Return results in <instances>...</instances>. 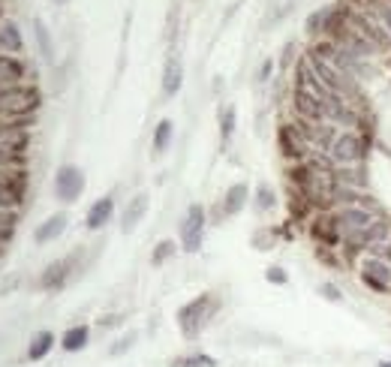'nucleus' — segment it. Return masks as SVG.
Instances as JSON below:
<instances>
[{
  "mask_svg": "<svg viewBox=\"0 0 391 367\" xmlns=\"http://www.w3.org/2000/svg\"><path fill=\"white\" fill-rule=\"evenodd\" d=\"M135 341H139V334H135V332H130V334H124V337H121V341H117V343L112 346V350H108V355H115V359H117V355H124V352H130V350H133V346H135Z\"/></svg>",
  "mask_w": 391,
  "mask_h": 367,
  "instance_id": "b1692460",
  "label": "nucleus"
},
{
  "mask_svg": "<svg viewBox=\"0 0 391 367\" xmlns=\"http://www.w3.org/2000/svg\"><path fill=\"white\" fill-rule=\"evenodd\" d=\"M340 223H338V214L334 217H319L313 223V238L316 241H322V244H328V247H334L340 241Z\"/></svg>",
  "mask_w": 391,
  "mask_h": 367,
  "instance_id": "ddd939ff",
  "label": "nucleus"
},
{
  "mask_svg": "<svg viewBox=\"0 0 391 367\" xmlns=\"http://www.w3.org/2000/svg\"><path fill=\"white\" fill-rule=\"evenodd\" d=\"M220 307L217 304L214 295H199L193 298L190 304H184L178 310V325L181 332H184V337H199L202 334V328L208 325V319L214 316V310Z\"/></svg>",
  "mask_w": 391,
  "mask_h": 367,
  "instance_id": "f257e3e1",
  "label": "nucleus"
},
{
  "mask_svg": "<svg viewBox=\"0 0 391 367\" xmlns=\"http://www.w3.org/2000/svg\"><path fill=\"white\" fill-rule=\"evenodd\" d=\"M277 145H280V151H283V157H289V160H307L310 157V145H307L301 127H292V124L280 127Z\"/></svg>",
  "mask_w": 391,
  "mask_h": 367,
  "instance_id": "20e7f679",
  "label": "nucleus"
},
{
  "mask_svg": "<svg viewBox=\"0 0 391 367\" xmlns=\"http://www.w3.org/2000/svg\"><path fill=\"white\" fill-rule=\"evenodd\" d=\"M376 367H391V359H385V361H376Z\"/></svg>",
  "mask_w": 391,
  "mask_h": 367,
  "instance_id": "473e14b6",
  "label": "nucleus"
},
{
  "mask_svg": "<svg viewBox=\"0 0 391 367\" xmlns=\"http://www.w3.org/2000/svg\"><path fill=\"white\" fill-rule=\"evenodd\" d=\"M265 280H268V283H280V286H283V283H286L289 277H286V271L280 268V265H274V268H268V271H265Z\"/></svg>",
  "mask_w": 391,
  "mask_h": 367,
  "instance_id": "c756f323",
  "label": "nucleus"
},
{
  "mask_svg": "<svg viewBox=\"0 0 391 367\" xmlns=\"http://www.w3.org/2000/svg\"><path fill=\"white\" fill-rule=\"evenodd\" d=\"M51 346H54V334L51 332H36L31 337V346H27V359H31V361H42L45 355L51 352Z\"/></svg>",
  "mask_w": 391,
  "mask_h": 367,
  "instance_id": "f3484780",
  "label": "nucleus"
},
{
  "mask_svg": "<svg viewBox=\"0 0 391 367\" xmlns=\"http://www.w3.org/2000/svg\"><path fill=\"white\" fill-rule=\"evenodd\" d=\"M181 85H184V67H181V60L172 54L166 60V70H163V94L166 97H175Z\"/></svg>",
  "mask_w": 391,
  "mask_h": 367,
  "instance_id": "9b49d317",
  "label": "nucleus"
},
{
  "mask_svg": "<svg viewBox=\"0 0 391 367\" xmlns=\"http://www.w3.org/2000/svg\"><path fill=\"white\" fill-rule=\"evenodd\" d=\"M0 49H3L6 54H9V51L18 54V51L24 49L22 33H18V27H15V24H3V27H0Z\"/></svg>",
  "mask_w": 391,
  "mask_h": 367,
  "instance_id": "aec40b11",
  "label": "nucleus"
},
{
  "mask_svg": "<svg viewBox=\"0 0 391 367\" xmlns=\"http://www.w3.org/2000/svg\"><path fill=\"white\" fill-rule=\"evenodd\" d=\"M36 40H40V45H42V54L51 60V40H49V31H45L42 22H36Z\"/></svg>",
  "mask_w": 391,
  "mask_h": 367,
  "instance_id": "bb28decb",
  "label": "nucleus"
},
{
  "mask_svg": "<svg viewBox=\"0 0 391 367\" xmlns=\"http://www.w3.org/2000/svg\"><path fill=\"white\" fill-rule=\"evenodd\" d=\"M232 130H235V108L226 106L223 112H220V136H223V142H229Z\"/></svg>",
  "mask_w": 391,
  "mask_h": 367,
  "instance_id": "5701e85b",
  "label": "nucleus"
},
{
  "mask_svg": "<svg viewBox=\"0 0 391 367\" xmlns=\"http://www.w3.org/2000/svg\"><path fill=\"white\" fill-rule=\"evenodd\" d=\"M15 220H18L15 208H0V229H13Z\"/></svg>",
  "mask_w": 391,
  "mask_h": 367,
  "instance_id": "c85d7f7f",
  "label": "nucleus"
},
{
  "mask_svg": "<svg viewBox=\"0 0 391 367\" xmlns=\"http://www.w3.org/2000/svg\"><path fill=\"white\" fill-rule=\"evenodd\" d=\"M172 367H217V359L214 355H205V352H196V355H184V359H178Z\"/></svg>",
  "mask_w": 391,
  "mask_h": 367,
  "instance_id": "4be33fe9",
  "label": "nucleus"
},
{
  "mask_svg": "<svg viewBox=\"0 0 391 367\" xmlns=\"http://www.w3.org/2000/svg\"><path fill=\"white\" fill-rule=\"evenodd\" d=\"M307 31L310 33H325V31H340V13L334 6H322L319 13L307 18Z\"/></svg>",
  "mask_w": 391,
  "mask_h": 367,
  "instance_id": "9d476101",
  "label": "nucleus"
},
{
  "mask_svg": "<svg viewBox=\"0 0 391 367\" xmlns=\"http://www.w3.org/2000/svg\"><path fill=\"white\" fill-rule=\"evenodd\" d=\"M112 211H115V199L112 196H103V199H97L94 205H90L88 211V229H103L108 220H112Z\"/></svg>",
  "mask_w": 391,
  "mask_h": 367,
  "instance_id": "4468645a",
  "label": "nucleus"
},
{
  "mask_svg": "<svg viewBox=\"0 0 391 367\" xmlns=\"http://www.w3.org/2000/svg\"><path fill=\"white\" fill-rule=\"evenodd\" d=\"M361 277L370 289L376 292H388L391 289V268L383 262V259H367L365 262V271H361Z\"/></svg>",
  "mask_w": 391,
  "mask_h": 367,
  "instance_id": "6e6552de",
  "label": "nucleus"
},
{
  "mask_svg": "<svg viewBox=\"0 0 391 367\" xmlns=\"http://www.w3.org/2000/svg\"><path fill=\"white\" fill-rule=\"evenodd\" d=\"M247 196H250V187L247 184H235V187H229V193H226V199H223V211L226 214H238V211L247 205Z\"/></svg>",
  "mask_w": 391,
  "mask_h": 367,
  "instance_id": "6ab92c4d",
  "label": "nucleus"
},
{
  "mask_svg": "<svg viewBox=\"0 0 391 367\" xmlns=\"http://www.w3.org/2000/svg\"><path fill=\"white\" fill-rule=\"evenodd\" d=\"M63 229H67V214H54V217L45 220L40 229H36V241H40V244H49V241H54L58 235H63Z\"/></svg>",
  "mask_w": 391,
  "mask_h": 367,
  "instance_id": "a211bd4d",
  "label": "nucleus"
},
{
  "mask_svg": "<svg viewBox=\"0 0 391 367\" xmlns=\"http://www.w3.org/2000/svg\"><path fill=\"white\" fill-rule=\"evenodd\" d=\"M24 187L27 181L22 169H0V208H18Z\"/></svg>",
  "mask_w": 391,
  "mask_h": 367,
  "instance_id": "7ed1b4c3",
  "label": "nucleus"
},
{
  "mask_svg": "<svg viewBox=\"0 0 391 367\" xmlns=\"http://www.w3.org/2000/svg\"><path fill=\"white\" fill-rule=\"evenodd\" d=\"M172 130H175V124H172V121H160L157 124V130H153V154H163L169 148Z\"/></svg>",
  "mask_w": 391,
  "mask_h": 367,
  "instance_id": "412c9836",
  "label": "nucleus"
},
{
  "mask_svg": "<svg viewBox=\"0 0 391 367\" xmlns=\"http://www.w3.org/2000/svg\"><path fill=\"white\" fill-rule=\"evenodd\" d=\"M379 15H383L385 27H388V31H391V6H379Z\"/></svg>",
  "mask_w": 391,
  "mask_h": 367,
  "instance_id": "7c9ffc66",
  "label": "nucleus"
},
{
  "mask_svg": "<svg viewBox=\"0 0 391 367\" xmlns=\"http://www.w3.org/2000/svg\"><path fill=\"white\" fill-rule=\"evenodd\" d=\"M328 157L334 163H340V166H352V163H358L361 157H365V142H361L356 133H340L338 142L331 145Z\"/></svg>",
  "mask_w": 391,
  "mask_h": 367,
  "instance_id": "39448f33",
  "label": "nucleus"
},
{
  "mask_svg": "<svg viewBox=\"0 0 391 367\" xmlns=\"http://www.w3.org/2000/svg\"><path fill=\"white\" fill-rule=\"evenodd\" d=\"M202 241H205V208L190 205L184 223H181V247H184L187 253H199Z\"/></svg>",
  "mask_w": 391,
  "mask_h": 367,
  "instance_id": "f03ea898",
  "label": "nucleus"
},
{
  "mask_svg": "<svg viewBox=\"0 0 391 367\" xmlns=\"http://www.w3.org/2000/svg\"><path fill=\"white\" fill-rule=\"evenodd\" d=\"M374 211H367V208H361V205H352V208H347V211H340L338 214V223H340V232L347 235V238H356V235H361L365 229L374 223Z\"/></svg>",
  "mask_w": 391,
  "mask_h": 367,
  "instance_id": "0eeeda50",
  "label": "nucleus"
},
{
  "mask_svg": "<svg viewBox=\"0 0 391 367\" xmlns=\"http://www.w3.org/2000/svg\"><path fill=\"white\" fill-rule=\"evenodd\" d=\"M81 190H85V175H81V169L78 166H63L58 172V178H54V193H58V199L76 202L81 196Z\"/></svg>",
  "mask_w": 391,
  "mask_h": 367,
  "instance_id": "423d86ee",
  "label": "nucleus"
},
{
  "mask_svg": "<svg viewBox=\"0 0 391 367\" xmlns=\"http://www.w3.org/2000/svg\"><path fill=\"white\" fill-rule=\"evenodd\" d=\"M319 295H322L325 301H334V304H340V301H343L340 289L334 286V283H322V286H319Z\"/></svg>",
  "mask_w": 391,
  "mask_h": 367,
  "instance_id": "cd10ccee",
  "label": "nucleus"
},
{
  "mask_svg": "<svg viewBox=\"0 0 391 367\" xmlns=\"http://www.w3.org/2000/svg\"><path fill=\"white\" fill-rule=\"evenodd\" d=\"M175 250H178V247H175V241H163V244H157V250H153L151 262H153V265H163V262H166V259H169V256L175 253Z\"/></svg>",
  "mask_w": 391,
  "mask_h": 367,
  "instance_id": "a878e982",
  "label": "nucleus"
},
{
  "mask_svg": "<svg viewBox=\"0 0 391 367\" xmlns=\"http://www.w3.org/2000/svg\"><path fill=\"white\" fill-rule=\"evenodd\" d=\"M148 202H151V196H148V193H139V196H133V199H130V205L124 208V217H121V229H124L126 235H130L133 229L142 223V217L148 214Z\"/></svg>",
  "mask_w": 391,
  "mask_h": 367,
  "instance_id": "1a4fd4ad",
  "label": "nucleus"
},
{
  "mask_svg": "<svg viewBox=\"0 0 391 367\" xmlns=\"http://www.w3.org/2000/svg\"><path fill=\"white\" fill-rule=\"evenodd\" d=\"M256 208H259V211L274 208V190H271L268 184H262V187L256 190Z\"/></svg>",
  "mask_w": 391,
  "mask_h": 367,
  "instance_id": "393cba45",
  "label": "nucleus"
},
{
  "mask_svg": "<svg viewBox=\"0 0 391 367\" xmlns=\"http://www.w3.org/2000/svg\"><path fill=\"white\" fill-rule=\"evenodd\" d=\"M69 265H72V259L51 262L49 268H45V274L40 277L42 289H58V286H63V283H67V277H69Z\"/></svg>",
  "mask_w": 391,
  "mask_h": 367,
  "instance_id": "2eb2a0df",
  "label": "nucleus"
},
{
  "mask_svg": "<svg viewBox=\"0 0 391 367\" xmlns=\"http://www.w3.org/2000/svg\"><path fill=\"white\" fill-rule=\"evenodd\" d=\"M268 76H271V60H265V63H262V70H259V79L262 81H265Z\"/></svg>",
  "mask_w": 391,
  "mask_h": 367,
  "instance_id": "2f4dec72",
  "label": "nucleus"
},
{
  "mask_svg": "<svg viewBox=\"0 0 391 367\" xmlns=\"http://www.w3.org/2000/svg\"><path fill=\"white\" fill-rule=\"evenodd\" d=\"M24 79V63L13 54H0V88H13Z\"/></svg>",
  "mask_w": 391,
  "mask_h": 367,
  "instance_id": "f8f14e48",
  "label": "nucleus"
},
{
  "mask_svg": "<svg viewBox=\"0 0 391 367\" xmlns=\"http://www.w3.org/2000/svg\"><path fill=\"white\" fill-rule=\"evenodd\" d=\"M88 341H90V328L88 325H72V328L63 332L60 346L67 352H78V350H85V346H88Z\"/></svg>",
  "mask_w": 391,
  "mask_h": 367,
  "instance_id": "dca6fc26",
  "label": "nucleus"
}]
</instances>
